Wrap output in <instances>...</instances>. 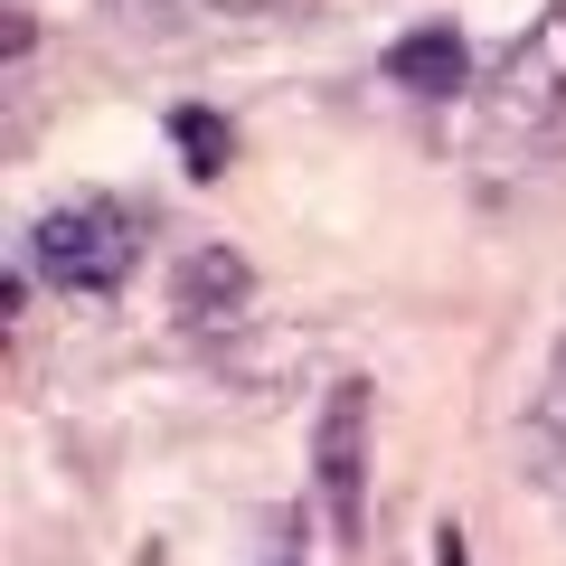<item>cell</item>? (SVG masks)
<instances>
[{
	"instance_id": "obj_4",
	"label": "cell",
	"mask_w": 566,
	"mask_h": 566,
	"mask_svg": "<svg viewBox=\"0 0 566 566\" xmlns=\"http://www.w3.org/2000/svg\"><path fill=\"white\" fill-rule=\"evenodd\" d=\"M245 303H255V264H245L237 245H189V255H180V274H170V312H180L189 340L237 331Z\"/></svg>"
},
{
	"instance_id": "obj_3",
	"label": "cell",
	"mask_w": 566,
	"mask_h": 566,
	"mask_svg": "<svg viewBox=\"0 0 566 566\" xmlns=\"http://www.w3.org/2000/svg\"><path fill=\"white\" fill-rule=\"evenodd\" d=\"M312 482H322V510L340 538L368 528V378H340L322 397V424H312Z\"/></svg>"
},
{
	"instance_id": "obj_7",
	"label": "cell",
	"mask_w": 566,
	"mask_h": 566,
	"mask_svg": "<svg viewBox=\"0 0 566 566\" xmlns=\"http://www.w3.org/2000/svg\"><path fill=\"white\" fill-rule=\"evenodd\" d=\"M208 10H227V20H274L283 0H208Z\"/></svg>"
},
{
	"instance_id": "obj_2",
	"label": "cell",
	"mask_w": 566,
	"mask_h": 566,
	"mask_svg": "<svg viewBox=\"0 0 566 566\" xmlns=\"http://www.w3.org/2000/svg\"><path fill=\"white\" fill-rule=\"evenodd\" d=\"M482 123L501 142H538L566 123V0H547L538 20L520 29V39L501 48V66H491V95H482Z\"/></svg>"
},
{
	"instance_id": "obj_5",
	"label": "cell",
	"mask_w": 566,
	"mask_h": 566,
	"mask_svg": "<svg viewBox=\"0 0 566 566\" xmlns=\"http://www.w3.org/2000/svg\"><path fill=\"white\" fill-rule=\"evenodd\" d=\"M387 76H397L406 95H424V104L463 95V76H472V48H463V29H453V20H434V29H406V39L387 48Z\"/></svg>"
},
{
	"instance_id": "obj_1",
	"label": "cell",
	"mask_w": 566,
	"mask_h": 566,
	"mask_svg": "<svg viewBox=\"0 0 566 566\" xmlns=\"http://www.w3.org/2000/svg\"><path fill=\"white\" fill-rule=\"evenodd\" d=\"M133 264H142V218L114 208V199H66L29 227V274L57 283V293H85V303L123 293Z\"/></svg>"
},
{
	"instance_id": "obj_6",
	"label": "cell",
	"mask_w": 566,
	"mask_h": 566,
	"mask_svg": "<svg viewBox=\"0 0 566 566\" xmlns=\"http://www.w3.org/2000/svg\"><path fill=\"white\" fill-rule=\"evenodd\" d=\"M170 142H180L189 180H227V161H237V133H227V114H208V104H180V114H170Z\"/></svg>"
}]
</instances>
